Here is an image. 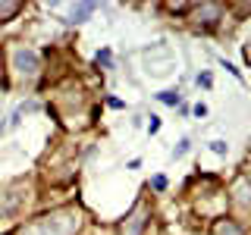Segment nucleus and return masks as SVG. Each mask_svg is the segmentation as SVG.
Returning <instances> with one entry per match:
<instances>
[{"mask_svg":"<svg viewBox=\"0 0 251 235\" xmlns=\"http://www.w3.org/2000/svg\"><path fill=\"white\" fill-rule=\"evenodd\" d=\"M78 226H82V213L75 207H60L47 216H38L28 226H19L13 235H75Z\"/></svg>","mask_w":251,"mask_h":235,"instance_id":"1","label":"nucleus"},{"mask_svg":"<svg viewBox=\"0 0 251 235\" xmlns=\"http://www.w3.org/2000/svg\"><path fill=\"white\" fill-rule=\"evenodd\" d=\"M38 66H41V63H38V53L35 50H28V47H22V44L13 47V69L22 78H35L38 75Z\"/></svg>","mask_w":251,"mask_h":235,"instance_id":"2","label":"nucleus"},{"mask_svg":"<svg viewBox=\"0 0 251 235\" xmlns=\"http://www.w3.org/2000/svg\"><path fill=\"white\" fill-rule=\"evenodd\" d=\"M148 216H151V210H148L145 204H138V207L126 216V223L120 226V235H141L145 226H148Z\"/></svg>","mask_w":251,"mask_h":235,"instance_id":"3","label":"nucleus"},{"mask_svg":"<svg viewBox=\"0 0 251 235\" xmlns=\"http://www.w3.org/2000/svg\"><path fill=\"white\" fill-rule=\"evenodd\" d=\"M210 235H245V229H242L235 219H217L214 223V229H210Z\"/></svg>","mask_w":251,"mask_h":235,"instance_id":"4","label":"nucleus"},{"mask_svg":"<svg viewBox=\"0 0 251 235\" xmlns=\"http://www.w3.org/2000/svg\"><path fill=\"white\" fill-rule=\"evenodd\" d=\"M98 10V3H78L69 10V22H88V16Z\"/></svg>","mask_w":251,"mask_h":235,"instance_id":"5","label":"nucleus"},{"mask_svg":"<svg viewBox=\"0 0 251 235\" xmlns=\"http://www.w3.org/2000/svg\"><path fill=\"white\" fill-rule=\"evenodd\" d=\"M19 13H22V3H19V0H16V3H0V22H10Z\"/></svg>","mask_w":251,"mask_h":235,"instance_id":"6","label":"nucleus"},{"mask_svg":"<svg viewBox=\"0 0 251 235\" xmlns=\"http://www.w3.org/2000/svg\"><path fill=\"white\" fill-rule=\"evenodd\" d=\"M157 100L167 104V107H176L179 104V91H160V94H157Z\"/></svg>","mask_w":251,"mask_h":235,"instance_id":"7","label":"nucleus"},{"mask_svg":"<svg viewBox=\"0 0 251 235\" xmlns=\"http://www.w3.org/2000/svg\"><path fill=\"white\" fill-rule=\"evenodd\" d=\"M210 151H214L217 157H226V154H229V144H226V141H210Z\"/></svg>","mask_w":251,"mask_h":235,"instance_id":"8","label":"nucleus"},{"mask_svg":"<svg viewBox=\"0 0 251 235\" xmlns=\"http://www.w3.org/2000/svg\"><path fill=\"white\" fill-rule=\"evenodd\" d=\"M188 144H192L188 138H182V141H179V144L173 147V160H179V157H185V154H188Z\"/></svg>","mask_w":251,"mask_h":235,"instance_id":"9","label":"nucleus"},{"mask_svg":"<svg viewBox=\"0 0 251 235\" xmlns=\"http://www.w3.org/2000/svg\"><path fill=\"white\" fill-rule=\"evenodd\" d=\"M151 188L163 191V188H167V176H154V179H151Z\"/></svg>","mask_w":251,"mask_h":235,"instance_id":"10","label":"nucleus"},{"mask_svg":"<svg viewBox=\"0 0 251 235\" xmlns=\"http://www.w3.org/2000/svg\"><path fill=\"white\" fill-rule=\"evenodd\" d=\"M148 132H151V135H154V132H160V116H151V122H148Z\"/></svg>","mask_w":251,"mask_h":235,"instance_id":"11","label":"nucleus"},{"mask_svg":"<svg viewBox=\"0 0 251 235\" xmlns=\"http://www.w3.org/2000/svg\"><path fill=\"white\" fill-rule=\"evenodd\" d=\"M198 85H204V88H210V85H214V78H210V72H201V75H198Z\"/></svg>","mask_w":251,"mask_h":235,"instance_id":"12","label":"nucleus"},{"mask_svg":"<svg viewBox=\"0 0 251 235\" xmlns=\"http://www.w3.org/2000/svg\"><path fill=\"white\" fill-rule=\"evenodd\" d=\"M98 63H104V66H110V50L104 47V50H98Z\"/></svg>","mask_w":251,"mask_h":235,"instance_id":"13","label":"nucleus"},{"mask_svg":"<svg viewBox=\"0 0 251 235\" xmlns=\"http://www.w3.org/2000/svg\"><path fill=\"white\" fill-rule=\"evenodd\" d=\"M195 116H198V119H204V116H207V107L198 104V107H195Z\"/></svg>","mask_w":251,"mask_h":235,"instance_id":"14","label":"nucleus"},{"mask_svg":"<svg viewBox=\"0 0 251 235\" xmlns=\"http://www.w3.org/2000/svg\"><path fill=\"white\" fill-rule=\"evenodd\" d=\"M245 57H248V63H251V47H245Z\"/></svg>","mask_w":251,"mask_h":235,"instance_id":"15","label":"nucleus"}]
</instances>
